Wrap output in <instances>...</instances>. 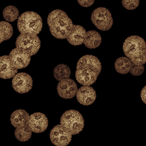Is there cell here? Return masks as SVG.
<instances>
[{
    "label": "cell",
    "mask_w": 146,
    "mask_h": 146,
    "mask_svg": "<svg viewBox=\"0 0 146 146\" xmlns=\"http://www.w3.org/2000/svg\"><path fill=\"white\" fill-rule=\"evenodd\" d=\"M101 70L102 64L98 58L92 55H86L77 62L75 78L79 84L91 86L96 82Z\"/></svg>",
    "instance_id": "6da1fadb"
},
{
    "label": "cell",
    "mask_w": 146,
    "mask_h": 146,
    "mask_svg": "<svg viewBox=\"0 0 146 146\" xmlns=\"http://www.w3.org/2000/svg\"><path fill=\"white\" fill-rule=\"evenodd\" d=\"M47 23L51 34L59 39H66L73 29L72 20L66 12L59 9L54 10L48 14Z\"/></svg>",
    "instance_id": "7a4b0ae2"
},
{
    "label": "cell",
    "mask_w": 146,
    "mask_h": 146,
    "mask_svg": "<svg viewBox=\"0 0 146 146\" xmlns=\"http://www.w3.org/2000/svg\"><path fill=\"white\" fill-rule=\"evenodd\" d=\"M123 50L133 64L141 65L146 62V44L141 37L137 35L128 37L123 43Z\"/></svg>",
    "instance_id": "3957f363"
},
{
    "label": "cell",
    "mask_w": 146,
    "mask_h": 146,
    "mask_svg": "<svg viewBox=\"0 0 146 146\" xmlns=\"http://www.w3.org/2000/svg\"><path fill=\"white\" fill-rule=\"evenodd\" d=\"M43 22L41 17L34 11H26L19 16L17 27L20 33L38 35L42 30Z\"/></svg>",
    "instance_id": "277c9868"
},
{
    "label": "cell",
    "mask_w": 146,
    "mask_h": 146,
    "mask_svg": "<svg viewBox=\"0 0 146 146\" xmlns=\"http://www.w3.org/2000/svg\"><path fill=\"white\" fill-rule=\"evenodd\" d=\"M60 123L72 135L78 134L84 125V121L81 113L74 110L65 111L60 117Z\"/></svg>",
    "instance_id": "5b68a950"
},
{
    "label": "cell",
    "mask_w": 146,
    "mask_h": 146,
    "mask_svg": "<svg viewBox=\"0 0 146 146\" xmlns=\"http://www.w3.org/2000/svg\"><path fill=\"white\" fill-rule=\"evenodd\" d=\"M16 47L27 52L30 56L36 54L40 47V40L37 35L31 33H21L15 41Z\"/></svg>",
    "instance_id": "8992f818"
},
{
    "label": "cell",
    "mask_w": 146,
    "mask_h": 146,
    "mask_svg": "<svg viewBox=\"0 0 146 146\" xmlns=\"http://www.w3.org/2000/svg\"><path fill=\"white\" fill-rule=\"evenodd\" d=\"M91 19L97 29L102 31L108 30L113 24V19L110 11L103 7L95 9L91 14Z\"/></svg>",
    "instance_id": "52a82bcc"
},
{
    "label": "cell",
    "mask_w": 146,
    "mask_h": 146,
    "mask_svg": "<svg viewBox=\"0 0 146 146\" xmlns=\"http://www.w3.org/2000/svg\"><path fill=\"white\" fill-rule=\"evenodd\" d=\"M72 135L61 124L54 126L50 131V138L52 144L56 146H66L71 141Z\"/></svg>",
    "instance_id": "ba28073f"
},
{
    "label": "cell",
    "mask_w": 146,
    "mask_h": 146,
    "mask_svg": "<svg viewBox=\"0 0 146 146\" xmlns=\"http://www.w3.org/2000/svg\"><path fill=\"white\" fill-rule=\"evenodd\" d=\"M12 87L13 89L18 93H27L32 88V78L27 73L17 72L13 77Z\"/></svg>",
    "instance_id": "9c48e42d"
},
{
    "label": "cell",
    "mask_w": 146,
    "mask_h": 146,
    "mask_svg": "<svg viewBox=\"0 0 146 146\" xmlns=\"http://www.w3.org/2000/svg\"><path fill=\"white\" fill-rule=\"evenodd\" d=\"M9 56L11 66L17 70L26 67L30 62L31 56L27 52L18 47L13 49Z\"/></svg>",
    "instance_id": "30bf717a"
},
{
    "label": "cell",
    "mask_w": 146,
    "mask_h": 146,
    "mask_svg": "<svg viewBox=\"0 0 146 146\" xmlns=\"http://www.w3.org/2000/svg\"><path fill=\"white\" fill-rule=\"evenodd\" d=\"M56 89L61 98L66 99H71L76 95L78 86L73 79L67 78L59 81Z\"/></svg>",
    "instance_id": "8fae6325"
},
{
    "label": "cell",
    "mask_w": 146,
    "mask_h": 146,
    "mask_svg": "<svg viewBox=\"0 0 146 146\" xmlns=\"http://www.w3.org/2000/svg\"><path fill=\"white\" fill-rule=\"evenodd\" d=\"M28 126L33 132H43L48 127V119L44 114L35 112L29 116Z\"/></svg>",
    "instance_id": "7c38bea8"
},
{
    "label": "cell",
    "mask_w": 146,
    "mask_h": 146,
    "mask_svg": "<svg viewBox=\"0 0 146 146\" xmlns=\"http://www.w3.org/2000/svg\"><path fill=\"white\" fill-rule=\"evenodd\" d=\"M78 102L83 106H88L92 104L96 98V91L90 86L82 85L76 94Z\"/></svg>",
    "instance_id": "4fadbf2b"
},
{
    "label": "cell",
    "mask_w": 146,
    "mask_h": 146,
    "mask_svg": "<svg viewBox=\"0 0 146 146\" xmlns=\"http://www.w3.org/2000/svg\"><path fill=\"white\" fill-rule=\"evenodd\" d=\"M18 72V70L13 67L10 63L9 55L0 56V78L8 79L13 78Z\"/></svg>",
    "instance_id": "5bb4252c"
},
{
    "label": "cell",
    "mask_w": 146,
    "mask_h": 146,
    "mask_svg": "<svg viewBox=\"0 0 146 146\" xmlns=\"http://www.w3.org/2000/svg\"><path fill=\"white\" fill-rule=\"evenodd\" d=\"M29 114L24 110L14 111L11 115L10 121L15 128H21L28 125Z\"/></svg>",
    "instance_id": "9a60e30c"
},
{
    "label": "cell",
    "mask_w": 146,
    "mask_h": 146,
    "mask_svg": "<svg viewBox=\"0 0 146 146\" xmlns=\"http://www.w3.org/2000/svg\"><path fill=\"white\" fill-rule=\"evenodd\" d=\"M86 30L80 25H74L73 29L66 38L68 43L74 46H79L83 43Z\"/></svg>",
    "instance_id": "2e32d148"
},
{
    "label": "cell",
    "mask_w": 146,
    "mask_h": 146,
    "mask_svg": "<svg viewBox=\"0 0 146 146\" xmlns=\"http://www.w3.org/2000/svg\"><path fill=\"white\" fill-rule=\"evenodd\" d=\"M102 42L100 34L95 30H90L86 32L83 44L88 48H95L99 47Z\"/></svg>",
    "instance_id": "e0dca14e"
},
{
    "label": "cell",
    "mask_w": 146,
    "mask_h": 146,
    "mask_svg": "<svg viewBox=\"0 0 146 146\" xmlns=\"http://www.w3.org/2000/svg\"><path fill=\"white\" fill-rule=\"evenodd\" d=\"M133 63L125 56L117 58L115 62V68L116 71L121 74H126L129 72Z\"/></svg>",
    "instance_id": "ac0fdd59"
},
{
    "label": "cell",
    "mask_w": 146,
    "mask_h": 146,
    "mask_svg": "<svg viewBox=\"0 0 146 146\" xmlns=\"http://www.w3.org/2000/svg\"><path fill=\"white\" fill-rule=\"evenodd\" d=\"M53 74L54 78L58 81L69 78L71 75L70 67L64 64H60L55 67Z\"/></svg>",
    "instance_id": "d6986e66"
},
{
    "label": "cell",
    "mask_w": 146,
    "mask_h": 146,
    "mask_svg": "<svg viewBox=\"0 0 146 146\" xmlns=\"http://www.w3.org/2000/svg\"><path fill=\"white\" fill-rule=\"evenodd\" d=\"M13 34V29L10 23L6 21L0 22V43L9 39Z\"/></svg>",
    "instance_id": "ffe728a7"
},
{
    "label": "cell",
    "mask_w": 146,
    "mask_h": 146,
    "mask_svg": "<svg viewBox=\"0 0 146 146\" xmlns=\"http://www.w3.org/2000/svg\"><path fill=\"white\" fill-rule=\"evenodd\" d=\"M19 16V12L18 9L14 6H8L3 10V17L7 22H14L18 18Z\"/></svg>",
    "instance_id": "44dd1931"
},
{
    "label": "cell",
    "mask_w": 146,
    "mask_h": 146,
    "mask_svg": "<svg viewBox=\"0 0 146 146\" xmlns=\"http://www.w3.org/2000/svg\"><path fill=\"white\" fill-rule=\"evenodd\" d=\"M14 135L17 140L21 142H24L29 140L31 138L32 131L28 125H27L23 127L16 128Z\"/></svg>",
    "instance_id": "7402d4cb"
},
{
    "label": "cell",
    "mask_w": 146,
    "mask_h": 146,
    "mask_svg": "<svg viewBox=\"0 0 146 146\" xmlns=\"http://www.w3.org/2000/svg\"><path fill=\"white\" fill-rule=\"evenodd\" d=\"M122 5L127 10H134L139 5V0H122Z\"/></svg>",
    "instance_id": "603a6c76"
},
{
    "label": "cell",
    "mask_w": 146,
    "mask_h": 146,
    "mask_svg": "<svg viewBox=\"0 0 146 146\" xmlns=\"http://www.w3.org/2000/svg\"><path fill=\"white\" fill-rule=\"evenodd\" d=\"M144 71V66L143 64L141 65H136L133 64L131 67L129 72L132 75L139 76L141 75Z\"/></svg>",
    "instance_id": "cb8c5ba5"
},
{
    "label": "cell",
    "mask_w": 146,
    "mask_h": 146,
    "mask_svg": "<svg viewBox=\"0 0 146 146\" xmlns=\"http://www.w3.org/2000/svg\"><path fill=\"white\" fill-rule=\"evenodd\" d=\"M78 3L83 7H87L91 6L94 3L95 0H77Z\"/></svg>",
    "instance_id": "d4e9b609"
},
{
    "label": "cell",
    "mask_w": 146,
    "mask_h": 146,
    "mask_svg": "<svg viewBox=\"0 0 146 146\" xmlns=\"http://www.w3.org/2000/svg\"><path fill=\"white\" fill-rule=\"evenodd\" d=\"M145 88H146V86H144V88L142 89L141 91V94H140V96H141V100H143V103H146L145 102V98H146V94H145Z\"/></svg>",
    "instance_id": "484cf974"
}]
</instances>
